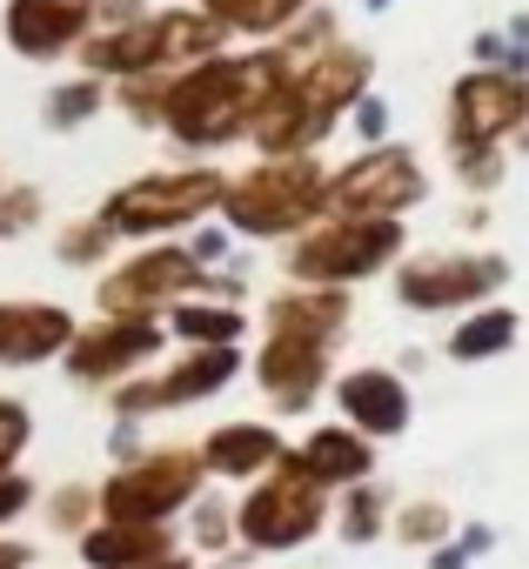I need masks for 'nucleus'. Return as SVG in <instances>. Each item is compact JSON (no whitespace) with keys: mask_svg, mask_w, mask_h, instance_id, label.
I'll return each mask as SVG.
<instances>
[{"mask_svg":"<svg viewBox=\"0 0 529 569\" xmlns=\"http://www.w3.org/2000/svg\"><path fill=\"white\" fill-rule=\"evenodd\" d=\"M509 342H516V309H476V316L456 322L449 356H456V362H489V356H502Z\"/></svg>","mask_w":529,"mask_h":569,"instance_id":"obj_26","label":"nucleus"},{"mask_svg":"<svg viewBox=\"0 0 529 569\" xmlns=\"http://www.w3.org/2000/svg\"><path fill=\"white\" fill-rule=\"evenodd\" d=\"M349 322V296L342 289H309V281H296V289H282L269 302V329L282 336H316V342H336Z\"/></svg>","mask_w":529,"mask_h":569,"instance_id":"obj_22","label":"nucleus"},{"mask_svg":"<svg viewBox=\"0 0 529 569\" xmlns=\"http://www.w3.org/2000/svg\"><path fill=\"white\" fill-rule=\"evenodd\" d=\"M168 556H174L168 522H101V529L81 536V562L88 569H154Z\"/></svg>","mask_w":529,"mask_h":569,"instance_id":"obj_20","label":"nucleus"},{"mask_svg":"<svg viewBox=\"0 0 529 569\" xmlns=\"http://www.w3.org/2000/svg\"><path fill=\"white\" fill-rule=\"evenodd\" d=\"M108 101H114V88H108V81H94V74H68V81H54V88L41 94V121H48L54 134H74V128L101 121V114H108Z\"/></svg>","mask_w":529,"mask_h":569,"instance_id":"obj_25","label":"nucleus"},{"mask_svg":"<svg viewBox=\"0 0 529 569\" xmlns=\"http://www.w3.org/2000/svg\"><path fill=\"white\" fill-rule=\"evenodd\" d=\"M54 261H68V268H108V261H114V234L101 228V214L68 221V228L54 234Z\"/></svg>","mask_w":529,"mask_h":569,"instance_id":"obj_27","label":"nucleus"},{"mask_svg":"<svg viewBox=\"0 0 529 569\" xmlns=\"http://www.w3.org/2000/svg\"><path fill=\"white\" fill-rule=\"evenodd\" d=\"M154 569H188V556H168V562H154Z\"/></svg>","mask_w":529,"mask_h":569,"instance_id":"obj_41","label":"nucleus"},{"mask_svg":"<svg viewBox=\"0 0 529 569\" xmlns=\"http://www.w3.org/2000/svg\"><path fill=\"white\" fill-rule=\"evenodd\" d=\"M522 114H529V88L516 74H502V68H476L449 94V148L456 154L462 148H496Z\"/></svg>","mask_w":529,"mask_h":569,"instance_id":"obj_13","label":"nucleus"},{"mask_svg":"<svg viewBox=\"0 0 529 569\" xmlns=\"http://www.w3.org/2000/svg\"><path fill=\"white\" fill-rule=\"evenodd\" d=\"M0 569H28V549L21 542H0Z\"/></svg>","mask_w":529,"mask_h":569,"instance_id":"obj_40","label":"nucleus"},{"mask_svg":"<svg viewBox=\"0 0 529 569\" xmlns=\"http://www.w3.org/2000/svg\"><path fill=\"white\" fill-rule=\"evenodd\" d=\"M228 248H234V234H228L221 221H214V228H194V234H188V254H194L201 268H214V261H228Z\"/></svg>","mask_w":529,"mask_h":569,"instance_id":"obj_36","label":"nucleus"},{"mask_svg":"<svg viewBox=\"0 0 529 569\" xmlns=\"http://www.w3.org/2000/svg\"><path fill=\"white\" fill-rule=\"evenodd\" d=\"M322 489H356V482H369V469H376V442L369 436H356L349 422H329V429H316L302 449H289Z\"/></svg>","mask_w":529,"mask_h":569,"instance_id":"obj_19","label":"nucleus"},{"mask_svg":"<svg viewBox=\"0 0 529 569\" xmlns=\"http://www.w3.org/2000/svg\"><path fill=\"white\" fill-rule=\"evenodd\" d=\"M502 54H509L502 34H476V61H496V68H502Z\"/></svg>","mask_w":529,"mask_h":569,"instance_id":"obj_39","label":"nucleus"},{"mask_svg":"<svg viewBox=\"0 0 529 569\" xmlns=\"http://www.w3.org/2000/svg\"><path fill=\"white\" fill-rule=\"evenodd\" d=\"M161 342H168L161 322H121V316H101V322L74 329V342H68V376H74V382H121L128 369L154 362Z\"/></svg>","mask_w":529,"mask_h":569,"instance_id":"obj_15","label":"nucleus"},{"mask_svg":"<svg viewBox=\"0 0 529 569\" xmlns=\"http://www.w3.org/2000/svg\"><path fill=\"white\" fill-rule=\"evenodd\" d=\"M74 316L54 302H0V369H34L48 356H68Z\"/></svg>","mask_w":529,"mask_h":569,"instance_id":"obj_17","label":"nucleus"},{"mask_svg":"<svg viewBox=\"0 0 529 569\" xmlns=\"http://www.w3.org/2000/svg\"><path fill=\"white\" fill-rule=\"evenodd\" d=\"M194 8L228 34V41H276L289 34L316 0H194Z\"/></svg>","mask_w":529,"mask_h":569,"instance_id":"obj_23","label":"nucleus"},{"mask_svg":"<svg viewBox=\"0 0 529 569\" xmlns=\"http://www.w3.org/2000/svg\"><path fill=\"white\" fill-rule=\"evenodd\" d=\"M502 281H509V261L502 254H416L396 274V302L402 309H422V316H449V309L489 302Z\"/></svg>","mask_w":529,"mask_h":569,"instance_id":"obj_11","label":"nucleus"},{"mask_svg":"<svg viewBox=\"0 0 529 569\" xmlns=\"http://www.w3.org/2000/svg\"><path fill=\"white\" fill-rule=\"evenodd\" d=\"M28 496H34V482H28V476H14V469L0 476V522H14V516L28 509Z\"/></svg>","mask_w":529,"mask_h":569,"instance_id":"obj_37","label":"nucleus"},{"mask_svg":"<svg viewBox=\"0 0 529 569\" xmlns=\"http://www.w3.org/2000/svg\"><path fill=\"white\" fill-rule=\"evenodd\" d=\"M161 329H168V336H181L188 349H234V342L248 336V316H241L234 302L188 296V302H174V309L161 316Z\"/></svg>","mask_w":529,"mask_h":569,"instance_id":"obj_24","label":"nucleus"},{"mask_svg":"<svg viewBox=\"0 0 529 569\" xmlns=\"http://www.w3.org/2000/svg\"><path fill=\"white\" fill-rule=\"evenodd\" d=\"M234 536V509H221L214 496H194V542L201 549H221Z\"/></svg>","mask_w":529,"mask_h":569,"instance_id":"obj_32","label":"nucleus"},{"mask_svg":"<svg viewBox=\"0 0 529 569\" xmlns=\"http://www.w3.org/2000/svg\"><path fill=\"white\" fill-rule=\"evenodd\" d=\"M362 8H376V14H382V8H389V0H362Z\"/></svg>","mask_w":529,"mask_h":569,"instance_id":"obj_42","label":"nucleus"},{"mask_svg":"<svg viewBox=\"0 0 529 569\" xmlns=\"http://www.w3.org/2000/svg\"><path fill=\"white\" fill-rule=\"evenodd\" d=\"M221 228L248 241H296L316 221H329V168L316 154H261L254 168H234L221 188Z\"/></svg>","mask_w":529,"mask_h":569,"instance_id":"obj_3","label":"nucleus"},{"mask_svg":"<svg viewBox=\"0 0 529 569\" xmlns=\"http://www.w3.org/2000/svg\"><path fill=\"white\" fill-rule=\"evenodd\" d=\"M329 349H336V342L269 329V342H261V356H254V382H261V396H269L282 416H302V409L322 396V382H329Z\"/></svg>","mask_w":529,"mask_h":569,"instance_id":"obj_16","label":"nucleus"},{"mask_svg":"<svg viewBox=\"0 0 529 569\" xmlns=\"http://www.w3.org/2000/svg\"><path fill=\"white\" fill-rule=\"evenodd\" d=\"M48 221V188L41 181H0V241H21Z\"/></svg>","mask_w":529,"mask_h":569,"instance_id":"obj_29","label":"nucleus"},{"mask_svg":"<svg viewBox=\"0 0 529 569\" xmlns=\"http://www.w3.org/2000/svg\"><path fill=\"white\" fill-rule=\"evenodd\" d=\"M0 34L21 61H61L81 54L101 34V0H8Z\"/></svg>","mask_w":529,"mask_h":569,"instance_id":"obj_12","label":"nucleus"},{"mask_svg":"<svg viewBox=\"0 0 529 569\" xmlns=\"http://www.w3.org/2000/svg\"><path fill=\"white\" fill-rule=\"evenodd\" d=\"M88 509H101L88 489H61V496H54V522H68V529H81V522H88Z\"/></svg>","mask_w":529,"mask_h":569,"instance_id":"obj_38","label":"nucleus"},{"mask_svg":"<svg viewBox=\"0 0 529 569\" xmlns=\"http://www.w3.org/2000/svg\"><path fill=\"white\" fill-rule=\"evenodd\" d=\"M349 121H356L362 148H382V141H389V101H382V94H362V101L349 108Z\"/></svg>","mask_w":529,"mask_h":569,"instance_id":"obj_33","label":"nucleus"},{"mask_svg":"<svg viewBox=\"0 0 529 569\" xmlns=\"http://www.w3.org/2000/svg\"><path fill=\"white\" fill-rule=\"evenodd\" d=\"M208 54H228V34L201 14V8H141L134 21L121 28H101L74 61L81 74L121 88V81H141V74H174V68H194Z\"/></svg>","mask_w":529,"mask_h":569,"instance_id":"obj_4","label":"nucleus"},{"mask_svg":"<svg viewBox=\"0 0 529 569\" xmlns=\"http://www.w3.org/2000/svg\"><path fill=\"white\" fill-rule=\"evenodd\" d=\"M449 529H456V522H449V509H442V502H429V496H422V502H409V509L396 516V536H402V542H416V549L449 542Z\"/></svg>","mask_w":529,"mask_h":569,"instance_id":"obj_30","label":"nucleus"},{"mask_svg":"<svg viewBox=\"0 0 529 569\" xmlns=\"http://www.w3.org/2000/svg\"><path fill=\"white\" fill-rule=\"evenodd\" d=\"M188 296H208V268L188 254V241H141L128 261H108L94 281V309L121 322H161Z\"/></svg>","mask_w":529,"mask_h":569,"instance_id":"obj_6","label":"nucleus"},{"mask_svg":"<svg viewBox=\"0 0 529 569\" xmlns=\"http://www.w3.org/2000/svg\"><path fill=\"white\" fill-rule=\"evenodd\" d=\"M382 522H389V489H376V482H356V489L342 496V509H336L342 542H376Z\"/></svg>","mask_w":529,"mask_h":569,"instance_id":"obj_28","label":"nucleus"},{"mask_svg":"<svg viewBox=\"0 0 529 569\" xmlns=\"http://www.w3.org/2000/svg\"><path fill=\"white\" fill-rule=\"evenodd\" d=\"M456 168H462V181H469L476 194L502 181V154H496V148H462V154H456Z\"/></svg>","mask_w":529,"mask_h":569,"instance_id":"obj_34","label":"nucleus"},{"mask_svg":"<svg viewBox=\"0 0 529 569\" xmlns=\"http://www.w3.org/2000/svg\"><path fill=\"white\" fill-rule=\"evenodd\" d=\"M422 194H429L422 161L409 148H396V141L362 148L349 168H329V214H382V221H396Z\"/></svg>","mask_w":529,"mask_h":569,"instance_id":"obj_10","label":"nucleus"},{"mask_svg":"<svg viewBox=\"0 0 529 569\" xmlns=\"http://www.w3.org/2000/svg\"><path fill=\"white\" fill-rule=\"evenodd\" d=\"M0 181H8V168H0Z\"/></svg>","mask_w":529,"mask_h":569,"instance_id":"obj_43","label":"nucleus"},{"mask_svg":"<svg viewBox=\"0 0 529 569\" xmlns=\"http://www.w3.org/2000/svg\"><path fill=\"white\" fill-rule=\"evenodd\" d=\"M282 456H289V449H282V436H276L269 422H221V429L208 436V449H201V462H208L214 476H269Z\"/></svg>","mask_w":529,"mask_h":569,"instance_id":"obj_21","label":"nucleus"},{"mask_svg":"<svg viewBox=\"0 0 529 569\" xmlns=\"http://www.w3.org/2000/svg\"><path fill=\"white\" fill-rule=\"evenodd\" d=\"M496 549V529L489 522H469L462 536H449V542H436V556H429V569H469L476 556H489Z\"/></svg>","mask_w":529,"mask_h":569,"instance_id":"obj_31","label":"nucleus"},{"mask_svg":"<svg viewBox=\"0 0 529 569\" xmlns=\"http://www.w3.org/2000/svg\"><path fill=\"white\" fill-rule=\"evenodd\" d=\"M201 456L194 449H154L134 456L121 476H108V489L94 496L108 522H168L174 509H188L201 496Z\"/></svg>","mask_w":529,"mask_h":569,"instance_id":"obj_9","label":"nucleus"},{"mask_svg":"<svg viewBox=\"0 0 529 569\" xmlns=\"http://www.w3.org/2000/svg\"><path fill=\"white\" fill-rule=\"evenodd\" d=\"M362 94H369V54L349 48V41H336V48H322L316 61H296L276 81V94L261 101L248 141H254V154H316V141Z\"/></svg>","mask_w":529,"mask_h":569,"instance_id":"obj_2","label":"nucleus"},{"mask_svg":"<svg viewBox=\"0 0 529 569\" xmlns=\"http://www.w3.org/2000/svg\"><path fill=\"white\" fill-rule=\"evenodd\" d=\"M282 74H289L282 48L261 41V48H248V54H208V61L174 68V74L121 81L114 101H121L141 128H161L168 148H181L188 161H208V154L248 141L261 101L276 94Z\"/></svg>","mask_w":529,"mask_h":569,"instance_id":"obj_1","label":"nucleus"},{"mask_svg":"<svg viewBox=\"0 0 529 569\" xmlns=\"http://www.w3.org/2000/svg\"><path fill=\"white\" fill-rule=\"evenodd\" d=\"M228 174L214 161H181V168H148L134 181H121L94 214L114 241H174L181 228H201L221 208Z\"/></svg>","mask_w":529,"mask_h":569,"instance_id":"obj_5","label":"nucleus"},{"mask_svg":"<svg viewBox=\"0 0 529 569\" xmlns=\"http://www.w3.org/2000/svg\"><path fill=\"white\" fill-rule=\"evenodd\" d=\"M336 402H342L349 429L369 436V442L409 429V382H402L396 369H349V376L336 382Z\"/></svg>","mask_w":529,"mask_h":569,"instance_id":"obj_18","label":"nucleus"},{"mask_svg":"<svg viewBox=\"0 0 529 569\" xmlns=\"http://www.w3.org/2000/svg\"><path fill=\"white\" fill-rule=\"evenodd\" d=\"M21 442H28V409H21V402H0V476L14 469Z\"/></svg>","mask_w":529,"mask_h":569,"instance_id":"obj_35","label":"nucleus"},{"mask_svg":"<svg viewBox=\"0 0 529 569\" xmlns=\"http://www.w3.org/2000/svg\"><path fill=\"white\" fill-rule=\"evenodd\" d=\"M396 254H402V221H382V214H329L309 234H296L289 281H309V289H349V281H369L376 268H389Z\"/></svg>","mask_w":529,"mask_h":569,"instance_id":"obj_7","label":"nucleus"},{"mask_svg":"<svg viewBox=\"0 0 529 569\" xmlns=\"http://www.w3.org/2000/svg\"><path fill=\"white\" fill-rule=\"evenodd\" d=\"M322 522H329V489H322L296 456H282L269 476H254V489H248L241 509H234V529H241L248 549H296V542H309Z\"/></svg>","mask_w":529,"mask_h":569,"instance_id":"obj_8","label":"nucleus"},{"mask_svg":"<svg viewBox=\"0 0 529 569\" xmlns=\"http://www.w3.org/2000/svg\"><path fill=\"white\" fill-rule=\"evenodd\" d=\"M234 369H241V349H188L174 369H161V376H148V382H128V389H114V409L134 422V416H161V409H188V402H201V396H214V389H228L234 382Z\"/></svg>","mask_w":529,"mask_h":569,"instance_id":"obj_14","label":"nucleus"}]
</instances>
